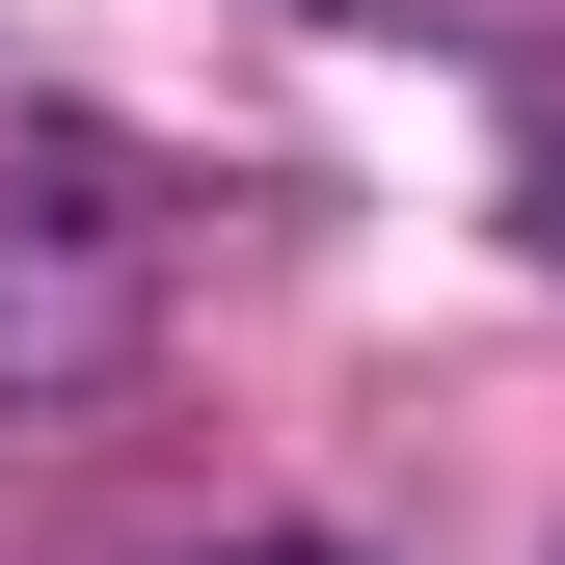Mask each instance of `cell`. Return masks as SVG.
I'll return each mask as SVG.
<instances>
[]
</instances>
